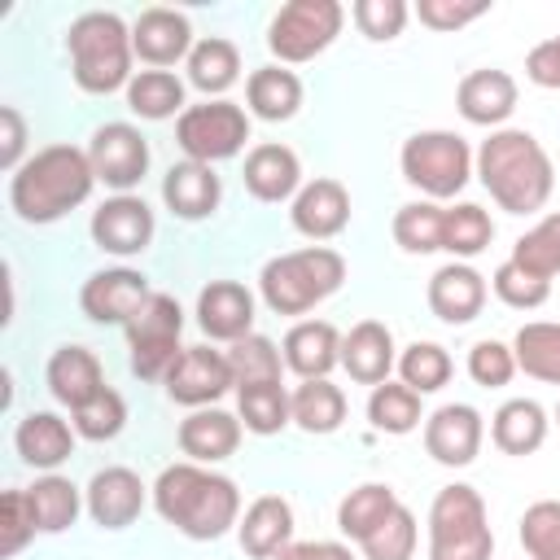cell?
<instances>
[{"label": "cell", "instance_id": "5bb4252c", "mask_svg": "<svg viewBox=\"0 0 560 560\" xmlns=\"http://www.w3.org/2000/svg\"><path fill=\"white\" fill-rule=\"evenodd\" d=\"M88 232H92L96 249H105V254H114V258H136V254H144V249L153 245L158 223H153V210H149L144 197H136V192H114V197H105V201L92 210Z\"/></svg>", "mask_w": 560, "mask_h": 560}, {"label": "cell", "instance_id": "9f6ffc18", "mask_svg": "<svg viewBox=\"0 0 560 560\" xmlns=\"http://www.w3.org/2000/svg\"><path fill=\"white\" fill-rule=\"evenodd\" d=\"M276 560H359L346 542H332V538H306V542H289Z\"/></svg>", "mask_w": 560, "mask_h": 560}, {"label": "cell", "instance_id": "9a60e30c", "mask_svg": "<svg viewBox=\"0 0 560 560\" xmlns=\"http://www.w3.org/2000/svg\"><path fill=\"white\" fill-rule=\"evenodd\" d=\"M486 420L472 402H442L424 416V451L442 468H468L481 455Z\"/></svg>", "mask_w": 560, "mask_h": 560}, {"label": "cell", "instance_id": "f5cc1de1", "mask_svg": "<svg viewBox=\"0 0 560 560\" xmlns=\"http://www.w3.org/2000/svg\"><path fill=\"white\" fill-rule=\"evenodd\" d=\"M486 13H490V0H420L416 4V18L429 31H459Z\"/></svg>", "mask_w": 560, "mask_h": 560}, {"label": "cell", "instance_id": "836d02e7", "mask_svg": "<svg viewBox=\"0 0 560 560\" xmlns=\"http://www.w3.org/2000/svg\"><path fill=\"white\" fill-rule=\"evenodd\" d=\"M127 109L144 122H166L179 118L184 105V79L171 70H136V79L127 83Z\"/></svg>", "mask_w": 560, "mask_h": 560}, {"label": "cell", "instance_id": "ba28073f", "mask_svg": "<svg viewBox=\"0 0 560 560\" xmlns=\"http://www.w3.org/2000/svg\"><path fill=\"white\" fill-rule=\"evenodd\" d=\"M346 26V9L337 0H289L276 9L267 26V48L280 66H302L319 57Z\"/></svg>", "mask_w": 560, "mask_h": 560}, {"label": "cell", "instance_id": "60d3db41", "mask_svg": "<svg viewBox=\"0 0 560 560\" xmlns=\"http://www.w3.org/2000/svg\"><path fill=\"white\" fill-rule=\"evenodd\" d=\"M494 241V219L477 206V201H459V206H446V228H442V249L455 258V262H468L477 258L486 245Z\"/></svg>", "mask_w": 560, "mask_h": 560}, {"label": "cell", "instance_id": "7402d4cb", "mask_svg": "<svg viewBox=\"0 0 560 560\" xmlns=\"http://www.w3.org/2000/svg\"><path fill=\"white\" fill-rule=\"evenodd\" d=\"M241 179H245V192H249L254 201H267V206L293 201V197L302 192V162H298V153H293L289 144L262 140V144H254V149L245 153Z\"/></svg>", "mask_w": 560, "mask_h": 560}, {"label": "cell", "instance_id": "44dd1931", "mask_svg": "<svg viewBox=\"0 0 560 560\" xmlns=\"http://www.w3.org/2000/svg\"><path fill=\"white\" fill-rule=\"evenodd\" d=\"M289 219L306 241H332L350 228V192L341 179H306L302 192L289 201Z\"/></svg>", "mask_w": 560, "mask_h": 560}, {"label": "cell", "instance_id": "3957f363", "mask_svg": "<svg viewBox=\"0 0 560 560\" xmlns=\"http://www.w3.org/2000/svg\"><path fill=\"white\" fill-rule=\"evenodd\" d=\"M96 188V171L88 149L79 144H44L9 175V206L22 223L44 228L79 210Z\"/></svg>", "mask_w": 560, "mask_h": 560}, {"label": "cell", "instance_id": "7c38bea8", "mask_svg": "<svg viewBox=\"0 0 560 560\" xmlns=\"http://www.w3.org/2000/svg\"><path fill=\"white\" fill-rule=\"evenodd\" d=\"M88 162L96 171V184L131 192L149 175V140L131 122H101L88 140Z\"/></svg>", "mask_w": 560, "mask_h": 560}, {"label": "cell", "instance_id": "6f0895ef", "mask_svg": "<svg viewBox=\"0 0 560 560\" xmlns=\"http://www.w3.org/2000/svg\"><path fill=\"white\" fill-rule=\"evenodd\" d=\"M556 424H560V407H556Z\"/></svg>", "mask_w": 560, "mask_h": 560}, {"label": "cell", "instance_id": "ffe728a7", "mask_svg": "<svg viewBox=\"0 0 560 560\" xmlns=\"http://www.w3.org/2000/svg\"><path fill=\"white\" fill-rule=\"evenodd\" d=\"M254 315H258V302L241 280H210L197 293V328L210 341H228L232 346V341L249 337L254 332Z\"/></svg>", "mask_w": 560, "mask_h": 560}, {"label": "cell", "instance_id": "f907efd6", "mask_svg": "<svg viewBox=\"0 0 560 560\" xmlns=\"http://www.w3.org/2000/svg\"><path fill=\"white\" fill-rule=\"evenodd\" d=\"M468 376H472V385H481V389H503V385L516 376V354H512V346H503V341H494V337H481V341L468 350Z\"/></svg>", "mask_w": 560, "mask_h": 560}, {"label": "cell", "instance_id": "484cf974", "mask_svg": "<svg viewBox=\"0 0 560 560\" xmlns=\"http://www.w3.org/2000/svg\"><path fill=\"white\" fill-rule=\"evenodd\" d=\"M162 201H166V210H171L175 219L201 223V219H210V214L219 210L223 184H219L214 166L184 158V162H175V166L162 175Z\"/></svg>", "mask_w": 560, "mask_h": 560}, {"label": "cell", "instance_id": "b9f144b4", "mask_svg": "<svg viewBox=\"0 0 560 560\" xmlns=\"http://www.w3.org/2000/svg\"><path fill=\"white\" fill-rule=\"evenodd\" d=\"M228 363H232L236 389H245V385H267V381H280V376H284V354H280V346H276L271 337H262V332H249V337L232 341V346H228Z\"/></svg>", "mask_w": 560, "mask_h": 560}, {"label": "cell", "instance_id": "7dc6e473", "mask_svg": "<svg viewBox=\"0 0 560 560\" xmlns=\"http://www.w3.org/2000/svg\"><path fill=\"white\" fill-rule=\"evenodd\" d=\"M521 547L529 560H560V499H538L521 512Z\"/></svg>", "mask_w": 560, "mask_h": 560}, {"label": "cell", "instance_id": "816d5d0a", "mask_svg": "<svg viewBox=\"0 0 560 560\" xmlns=\"http://www.w3.org/2000/svg\"><path fill=\"white\" fill-rule=\"evenodd\" d=\"M35 534H39V521H35L31 494L26 490H9L4 494V525H0V556H18Z\"/></svg>", "mask_w": 560, "mask_h": 560}, {"label": "cell", "instance_id": "8992f818", "mask_svg": "<svg viewBox=\"0 0 560 560\" xmlns=\"http://www.w3.org/2000/svg\"><path fill=\"white\" fill-rule=\"evenodd\" d=\"M494 556V529L486 499L451 481L429 503V560H490Z\"/></svg>", "mask_w": 560, "mask_h": 560}, {"label": "cell", "instance_id": "ab89813d", "mask_svg": "<svg viewBox=\"0 0 560 560\" xmlns=\"http://www.w3.org/2000/svg\"><path fill=\"white\" fill-rule=\"evenodd\" d=\"M442 228H446V206H438V201H407V206H398V214L389 223L394 245L402 254H438Z\"/></svg>", "mask_w": 560, "mask_h": 560}, {"label": "cell", "instance_id": "e575fe53", "mask_svg": "<svg viewBox=\"0 0 560 560\" xmlns=\"http://www.w3.org/2000/svg\"><path fill=\"white\" fill-rule=\"evenodd\" d=\"M289 402H293V424H298L302 433H311V438L337 433L341 420H346V394H341V385H332L328 376H324V381H302V385L289 394Z\"/></svg>", "mask_w": 560, "mask_h": 560}, {"label": "cell", "instance_id": "277c9868", "mask_svg": "<svg viewBox=\"0 0 560 560\" xmlns=\"http://www.w3.org/2000/svg\"><path fill=\"white\" fill-rule=\"evenodd\" d=\"M66 52H70V74L88 96H109V92H127V83L136 79L131 70V26L114 13V9H88L70 22L66 31Z\"/></svg>", "mask_w": 560, "mask_h": 560}, {"label": "cell", "instance_id": "9c48e42d", "mask_svg": "<svg viewBox=\"0 0 560 560\" xmlns=\"http://www.w3.org/2000/svg\"><path fill=\"white\" fill-rule=\"evenodd\" d=\"M249 140V109H241L236 101H201V105H188L179 118H175V144L184 149L188 162H228L245 149Z\"/></svg>", "mask_w": 560, "mask_h": 560}, {"label": "cell", "instance_id": "ac0fdd59", "mask_svg": "<svg viewBox=\"0 0 560 560\" xmlns=\"http://www.w3.org/2000/svg\"><path fill=\"white\" fill-rule=\"evenodd\" d=\"M486 298H490V284L486 276L472 267V262H442L433 276H429V289H424V302L429 311L451 324V328H464L472 324L481 311H486Z\"/></svg>", "mask_w": 560, "mask_h": 560}, {"label": "cell", "instance_id": "ee69618b", "mask_svg": "<svg viewBox=\"0 0 560 560\" xmlns=\"http://www.w3.org/2000/svg\"><path fill=\"white\" fill-rule=\"evenodd\" d=\"M416 542H420V525H416V512L407 503H398L363 542V560H411L416 556Z\"/></svg>", "mask_w": 560, "mask_h": 560}, {"label": "cell", "instance_id": "e0dca14e", "mask_svg": "<svg viewBox=\"0 0 560 560\" xmlns=\"http://www.w3.org/2000/svg\"><path fill=\"white\" fill-rule=\"evenodd\" d=\"M192 22L188 13L179 9H166V4H149L140 9V18L131 22V48L136 57L149 66V70H166L175 61H188L192 52Z\"/></svg>", "mask_w": 560, "mask_h": 560}, {"label": "cell", "instance_id": "d6986e66", "mask_svg": "<svg viewBox=\"0 0 560 560\" xmlns=\"http://www.w3.org/2000/svg\"><path fill=\"white\" fill-rule=\"evenodd\" d=\"M516 101H521L516 79H512L508 70H494V66L468 70V74L459 79V88H455V109L464 114V122L490 127V131H499V127L512 118Z\"/></svg>", "mask_w": 560, "mask_h": 560}, {"label": "cell", "instance_id": "6da1fadb", "mask_svg": "<svg viewBox=\"0 0 560 560\" xmlns=\"http://www.w3.org/2000/svg\"><path fill=\"white\" fill-rule=\"evenodd\" d=\"M149 494H153L158 516L192 542H214L228 529H236V521H241L236 481L206 464H192V459L166 464L158 472V481L149 486Z\"/></svg>", "mask_w": 560, "mask_h": 560}, {"label": "cell", "instance_id": "4dcf8cb0", "mask_svg": "<svg viewBox=\"0 0 560 560\" xmlns=\"http://www.w3.org/2000/svg\"><path fill=\"white\" fill-rule=\"evenodd\" d=\"M547 429H551V420H547L542 402H534V398H508L490 416V442L503 455H534L547 442Z\"/></svg>", "mask_w": 560, "mask_h": 560}, {"label": "cell", "instance_id": "f6af8a7d", "mask_svg": "<svg viewBox=\"0 0 560 560\" xmlns=\"http://www.w3.org/2000/svg\"><path fill=\"white\" fill-rule=\"evenodd\" d=\"M512 262L534 271L538 280H551L560 276V210L542 214L516 245H512Z\"/></svg>", "mask_w": 560, "mask_h": 560}, {"label": "cell", "instance_id": "681fc988", "mask_svg": "<svg viewBox=\"0 0 560 560\" xmlns=\"http://www.w3.org/2000/svg\"><path fill=\"white\" fill-rule=\"evenodd\" d=\"M407 4L402 0H354L350 4V18L359 26V35H368L372 44H385V39H398L402 26H407Z\"/></svg>", "mask_w": 560, "mask_h": 560}, {"label": "cell", "instance_id": "4316f807", "mask_svg": "<svg viewBox=\"0 0 560 560\" xmlns=\"http://www.w3.org/2000/svg\"><path fill=\"white\" fill-rule=\"evenodd\" d=\"M284 368L302 381H324L341 363V332L328 319H298L280 341Z\"/></svg>", "mask_w": 560, "mask_h": 560}, {"label": "cell", "instance_id": "7a4b0ae2", "mask_svg": "<svg viewBox=\"0 0 560 560\" xmlns=\"http://www.w3.org/2000/svg\"><path fill=\"white\" fill-rule=\"evenodd\" d=\"M472 175L490 192V201L508 214H534L547 206L556 188V171L547 149L525 127H499L481 140L472 158Z\"/></svg>", "mask_w": 560, "mask_h": 560}, {"label": "cell", "instance_id": "d590c367", "mask_svg": "<svg viewBox=\"0 0 560 560\" xmlns=\"http://www.w3.org/2000/svg\"><path fill=\"white\" fill-rule=\"evenodd\" d=\"M398 503H402V499L394 494V486H385V481H363V486H354V490L337 503V529H341L350 542H363Z\"/></svg>", "mask_w": 560, "mask_h": 560}, {"label": "cell", "instance_id": "db71d44e", "mask_svg": "<svg viewBox=\"0 0 560 560\" xmlns=\"http://www.w3.org/2000/svg\"><path fill=\"white\" fill-rule=\"evenodd\" d=\"M0 127H4V136H0V166L13 175L26 158V118L18 114V105H0Z\"/></svg>", "mask_w": 560, "mask_h": 560}, {"label": "cell", "instance_id": "603a6c76", "mask_svg": "<svg viewBox=\"0 0 560 560\" xmlns=\"http://www.w3.org/2000/svg\"><path fill=\"white\" fill-rule=\"evenodd\" d=\"M175 442H179V451L192 464H206V468L210 464H223L241 446V416H232L223 407H197V411H188L179 420Z\"/></svg>", "mask_w": 560, "mask_h": 560}, {"label": "cell", "instance_id": "f35d334b", "mask_svg": "<svg viewBox=\"0 0 560 560\" xmlns=\"http://www.w3.org/2000/svg\"><path fill=\"white\" fill-rule=\"evenodd\" d=\"M368 420L376 433H389V438H402L411 429H420L424 411H420V394L402 381H385V385H372L368 394Z\"/></svg>", "mask_w": 560, "mask_h": 560}, {"label": "cell", "instance_id": "d6a6232c", "mask_svg": "<svg viewBox=\"0 0 560 560\" xmlns=\"http://www.w3.org/2000/svg\"><path fill=\"white\" fill-rule=\"evenodd\" d=\"M512 354H516V372L542 385H560V324L556 319L521 324L512 337Z\"/></svg>", "mask_w": 560, "mask_h": 560}, {"label": "cell", "instance_id": "1f68e13d", "mask_svg": "<svg viewBox=\"0 0 560 560\" xmlns=\"http://www.w3.org/2000/svg\"><path fill=\"white\" fill-rule=\"evenodd\" d=\"M184 66H188V83L197 92H206V101L210 96L223 101V92L241 79V48L228 35H206V39L192 44Z\"/></svg>", "mask_w": 560, "mask_h": 560}, {"label": "cell", "instance_id": "83f0119b", "mask_svg": "<svg viewBox=\"0 0 560 560\" xmlns=\"http://www.w3.org/2000/svg\"><path fill=\"white\" fill-rule=\"evenodd\" d=\"M341 368L350 372L354 385H385L389 372L398 368V350H394V332L381 319H359L346 337H341Z\"/></svg>", "mask_w": 560, "mask_h": 560}, {"label": "cell", "instance_id": "30bf717a", "mask_svg": "<svg viewBox=\"0 0 560 560\" xmlns=\"http://www.w3.org/2000/svg\"><path fill=\"white\" fill-rule=\"evenodd\" d=\"M179 332H184V306L153 289V298L140 306V315L127 324V363L140 381H162L171 363L179 359Z\"/></svg>", "mask_w": 560, "mask_h": 560}, {"label": "cell", "instance_id": "d4e9b609", "mask_svg": "<svg viewBox=\"0 0 560 560\" xmlns=\"http://www.w3.org/2000/svg\"><path fill=\"white\" fill-rule=\"evenodd\" d=\"M74 438H79L74 424L61 420L57 411H26L13 429V451L26 468L52 472L74 455Z\"/></svg>", "mask_w": 560, "mask_h": 560}, {"label": "cell", "instance_id": "74e56055", "mask_svg": "<svg viewBox=\"0 0 560 560\" xmlns=\"http://www.w3.org/2000/svg\"><path fill=\"white\" fill-rule=\"evenodd\" d=\"M236 416L249 433L258 438H271L280 429L293 424V402H289V389L280 381H267V385H245L236 389Z\"/></svg>", "mask_w": 560, "mask_h": 560}, {"label": "cell", "instance_id": "7bdbcfd3", "mask_svg": "<svg viewBox=\"0 0 560 560\" xmlns=\"http://www.w3.org/2000/svg\"><path fill=\"white\" fill-rule=\"evenodd\" d=\"M451 372H455V363H451L446 346H438V341H411L398 354V381L411 385L420 398L424 394H438L451 381Z\"/></svg>", "mask_w": 560, "mask_h": 560}, {"label": "cell", "instance_id": "8fae6325", "mask_svg": "<svg viewBox=\"0 0 560 560\" xmlns=\"http://www.w3.org/2000/svg\"><path fill=\"white\" fill-rule=\"evenodd\" d=\"M162 389L171 402L179 407H214L228 389H236L232 381V363H228V350H214V346H184L179 359L171 363V372L162 376Z\"/></svg>", "mask_w": 560, "mask_h": 560}, {"label": "cell", "instance_id": "5b68a950", "mask_svg": "<svg viewBox=\"0 0 560 560\" xmlns=\"http://www.w3.org/2000/svg\"><path fill=\"white\" fill-rule=\"evenodd\" d=\"M341 280H346V258L332 245H302L262 262L258 293L276 315H306L324 298H332Z\"/></svg>", "mask_w": 560, "mask_h": 560}, {"label": "cell", "instance_id": "cb8c5ba5", "mask_svg": "<svg viewBox=\"0 0 560 560\" xmlns=\"http://www.w3.org/2000/svg\"><path fill=\"white\" fill-rule=\"evenodd\" d=\"M236 542L249 560H276L293 542V503L284 494H258L236 521Z\"/></svg>", "mask_w": 560, "mask_h": 560}, {"label": "cell", "instance_id": "8d00e7d4", "mask_svg": "<svg viewBox=\"0 0 560 560\" xmlns=\"http://www.w3.org/2000/svg\"><path fill=\"white\" fill-rule=\"evenodd\" d=\"M26 494H31L39 534H66L83 512V490L70 477H57V472H44L35 486H26Z\"/></svg>", "mask_w": 560, "mask_h": 560}, {"label": "cell", "instance_id": "c3c4849f", "mask_svg": "<svg viewBox=\"0 0 560 560\" xmlns=\"http://www.w3.org/2000/svg\"><path fill=\"white\" fill-rule=\"evenodd\" d=\"M490 289H494V298H499L503 306H512V311H538V306L551 298V280H538L534 271L516 267L512 258L494 267Z\"/></svg>", "mask_w": 560, "mask_h": 560}, {"label": "cell", "instance_id": "11a10c76", "mask_svg": "<svg viewBox=\"0 0 560 560\" xmlns=\"http://www.w3.org/2000/svg\"><path fill=\"white\" fill-rule=\"evenodd\" d=\"M525 79L534 88H560V35H551V39H542V44L529 48Z\"/></svg>", "mask_w": 560, "mask_h": 560}, {"label": "cell", "instance_id": "f1b7e54d", "mask_svg": "<svg viewBox=\"0 0 560 560\" xmlns=\"http://www.w3.org/2000/svg\"><path fill=\"white\" fill-rule=\"evenodd\" d=\"M44 381H48V394L61 402V407H83L92 394H101L105 389V368H101V359H96V350H88V346H57L52 350V359H48V368H44Z\"/></svg>", "mask_w": 560, "mask_h": 560}, {"label": "cell", "instance_id": "f546056e", "mask_svg": "<svg viewBox=\"0 0 560 560\" xmlns=\"http://www.w3.org/2000/svg\"><path fill=\"white\" fill-rule=\"evenodd\" d=\"M245 105L262 122H289L302 109V79L289 66H258L245 79Z\"/></svg>", "mask_w": 560, "mask_h": 560}, {"label": "cell", "instance_id": "4fadbf2b", "mask_svg": "<svg viewBox=\"0 0 560 560\" xmlns=\"http://www.w3.org/2000/svg\"><path fill=\"white\" fill-rule=\"evenodd\" d=\"M153 298V289H149V276L144 271H136V267H101V271H92L88 280H83V289H79V311L92 319V324H118V328H127L136 315H140V306Z\"/></svg>", "mask_w": 560, "mask_h": 560}, {"label": "cell", "instance_id": "2e32d148", "mask_svg": "<svg viewBox=\"0 0 560 560\" xmlns=\"http://www.w3.org/2000/svg\"><path fill=\"white\" fill-rule=\"evenodd\" d=\"M144 499H149V486L140 481V472H131L122 464L96 468L92 481L83 486V508H88V516L101 529H127V525H136V516L144 512Z\"/></svg>", "mask_w": 560, "mask_h": 560}, {"label": "cell", "instance_id": "52a82bcc", "mask_svg": "<svg viewBox=\"0 0 560 560\" xmlns=\"http://www.w3.org/2000/svg\"><path fill=\"white\" fill-rule=\"evenodd\" d=\"M472 149L455 131H416L402 140L398 171L411 188L424 192V201H451L472 179Z\"/></svg>", "mask_w": 560, "mask_h": 560}, {"label": "cell", "instance_id": "bcb514c9", "mask_svg": "<svg viewBox=\"0 0 560 560\" xmlns=\"http://www.w3.org/2000/svg\"><path fill=\"white\" fill-rule=\"evenodd\" d=\"M70 424L88 442H109V438H118L127 429V402H122V394L114 385H105L101 394H92L83 407L70 411Z\"/></svg>", "mask_w": 560, "mask_h": 560}]
</instances>
